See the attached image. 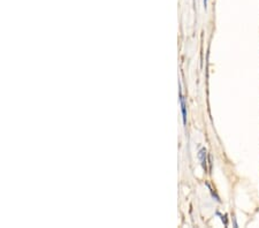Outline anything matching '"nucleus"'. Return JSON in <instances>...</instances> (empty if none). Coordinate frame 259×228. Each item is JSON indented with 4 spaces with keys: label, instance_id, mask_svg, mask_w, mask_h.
Instances as JSON below:
<instances>
[{
    "label": "nucleus",
    "instance_id": "obj_3",
    "mask_svg": "<svg viewBox=\"0 0 259 228\" xmlns=\"http://www.w3.org/2000/svg\"><path fill=\"white\" fill-rule=\"evenodd\" d=\"M206 3H207V0H204V4H205V7H206Z\"/></svg>",
    "mask_w": 259,
    "mask_h": 228
},
{
    "label": "nucleus",
    "instance_id": "obj_1",
    "mask_svg": "<svg viewBox=\"0 0 259 228\" xmlns=\"http://www.w3.org/2000/svg\"><path fill=\"white\" fill-rule=\"evenodd\" d=\"M199 159H200V164H202L204 171H207V159H206V150L205 149H200L199 151Z\"/></svg>",
    "mask_w": 259,
    "mask_h": 228
},
{
    "label": "nucleus",
    "instance_id": "obj_2",
    "mask_svg": "<svg viewBox=\"0 0 259 228\" xmlns=\"http://www.w3.org/2000/svg\"><path fill=\"white\" fill-rule=\"evenodd\" d=\"M180 102H181V110H182L183 124H187V110H186V103H185V98H183L181 91H180Z\"/></svg>",
    "mask_w": 259,
    "mask_h": 228
}]
</instances>
